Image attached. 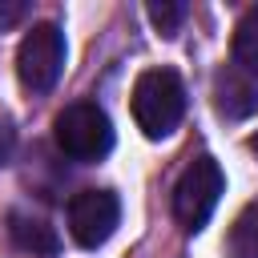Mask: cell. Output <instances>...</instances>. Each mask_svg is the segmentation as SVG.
I'll return each mask as SVG.
<instances>
[{
    "mask_svg": "<svg viewBox=\"0 0 258 258\" xmlns=\"http://www.w3.org/2000/svg\"><path fill=\"white\" fill-rule=\"evenodd\" d=\"M185 117V85L173 69H145L133 85V121L149 141H161Z\"/></svg>",
    "mask_w": 258,
    "mask_h": 258,
    "instance_id": "cell-1",
    "label": "cell"
},
{
    "mask_svg": "<svg viewBox=\"0 0 258 258\" xmlns=\"http://www.w3.org/2000/svg\"><path fill=\"white\" fill-rule=\"evenodd\" d=\"M52 137L60 145L64 157L73 161H101L109 149H113V121L101 105L93 101H77V105H64L52 121Z\"/></svg>",
    "mask_w": 258,
    "mask_h": 258,
    "instance_id": "cell-2",
    "label": "cell"
},
{
    "mask_svg": "<svg viewBox=\"0 0 258 258\" xmlns=\"http://www.w3.org/2000/svg\"><path fill=\"white\" fill-rule=\"evenodd\" d=\"M222 194H226V173H222V165H218L214 157H194V161L181 169L177 185H173V218L181 222V230L198 234V230L210 222V214L218 210V198H222Z\"/></svg>",
    "mask_w": 258,
    "mask_h": 258,
    "instance_id": "cell-3",
    "label": "cell"
},
{
    "mask_svg": "<svg viewBox=\"0 0 258 258\" xmlns=\"http://www.w3.org/2000/svg\"><path fill=\"white\" fill-rule=\"evenodd\" d=\"M64 69V32L56 24H32L16 48V77L28 93H48Z\"/></svg>",
    "mask_w": 258,
    "mask_h": 258,
    "instance_id": "cell-4",
    "label": "cell"
},
{
    "mask_svg": "<svg viewBox=\"0 0 258 258\" xmlns=\"http://www.w3.org/2000/svg\"><path fill=\"white\" fill-rule=\"evenodd\" d=\"M117 222H121V202H117L113 189H81V194H73V202H69V234H73L77 246H85V250L105 246L113 238Z\"/></svg>",
    "mask_w": 258,
    "mask_h": 258,
    "instance_id": "cell-5",
    "label": "cell"
},
{
    "mask_svg": "<svg viewBox=\"0 0 258 258\" xmlns=\"http://www.w3.org/2000/svg\"><path fill=\"white\" fill-rule=\"evenodd\" d=\"M214 109L226 117V121H242L258 109V89L246 73L238 69H222L214 77Z\"/></svg>",
    "mask_w": 258,
    "mask_h": 258,
    "instance_id": "cell-6",
    "label": "cell"
},
{
    "mask_svg": "<svg viewBox=\"0 0 258 258\" xmlns=\"http://www.w3.org/2000/svg\"><path fill=\"white\" fill-rule=\"evenodd\" d=\"M8 234H12V242H16L20 250H28L32 258H56V250H60L56 230H52L44 218L24 214V210H16V214L8 218Z\"/></svg>",
    "mask_w": 258,
    "mask_h": 258,
    "instance_id": "cell-7",
    "label": "cell"
},
{
    "mask_svg": "<svg viewBox=\"0 0 258 258\" xmlns=\"http://www.w3.org/2000/svg\"><path fill=\"white\" fill-rule=\"evenodd\" d=\"M226 258H258V198L242 206V214L230 226Z\"/></svg>",
    "mask_w": 258,
    "mask_h": 258,
    "instance_id": "cell-8",
    "label": "cell"
},
{
    "mask_svg": "<svg viewBox=\"0 0 258 258\" xmlns=\"http://www.w3.org/2000/svg\"><path fill=\"white\" fill-rule=\"evenodd\" d=\"M234 69L258 81V8H250L234 28Z\"/></svg>",
    "mask_w": 258,
    "mask_h": 258,
    "instance_id": "cell-9",
    "label": "cell"
},
{
    "mask_svg": "<svg viewBox=\"0 0 258 258\" xmlns=\"http://www.w3.org/2000/svg\"><path fill=\"white\" fill-rule=\"evenodd\" d=\"M145 12H149V20H153V28L161 36H177V28L185 20V4L181 0H149Z\"/></svg>",
    "mask_w": 258,
    "mask_h": 258,
    "instance_id": "cell-10",
    "label": "cell"
},
{
    "mask_svg": "<svg viewBox=\"0 0 258 258\" xmlns=\"http://www.w3.org/2000/svg\"><path fill=\"white\" fill-rule=\"evenodd\" d=\"M28 16V4L24 0H0V28H12Z\"/></svg>",
    "mask_w": 258,
    "mask_h": 258,
    "instance_id": "cell-11",
    "label": "cell"
},
{
    "mask_svg": "<svg viewBox=\"0 0 258 258\" xmlns=\"http://www.w3.org/2000/svg\"><path fill=\"white\" fill-rule=\"evenodd\" d=\"M8 157H12V129L0 121V165H4Z\"/></svg>",
    "mask_w": 258,
    "mask_h": 258,
    "instance_id": "cell-12",
    "label": "cell"
},
{
    "mask_svg": "<svg viewBox=\"0 0 258 258\" xmlns=\"http://www.w3.org/2000/svg\"><path fill=\"white\" fill-rule=\"evenodd\" d=\"M254 149H258V137H254Z\"/></svg>",
    "mask_w": 258,
    "mask_h": 258,
    "instance_id": "cell-13",
    "label": "cell"
}]
</instances>
